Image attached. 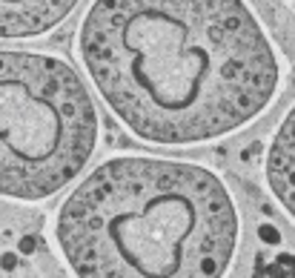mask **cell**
Listing matches in <instances>:
<instances>
[{
	"instance_id": "5b68a950",
	"label": "cell",
	"mask_w": 295,
	"mask_h": 278,
	"mask_svg": "<svg viewBox=\"0 0 295 278\" xmlns=\"http://www.w3.org/2000/svg\"><path fill=\"white\" fill-rule=\"evenodd\" d=\"M267 181L275 201L295 221V106L284 115L275 129L270 152H267Z\"/></svg>"
},
{
	"instance_id": "6da1fadb",
	"label": "cell",
	"mask_w": 295,
	"mask_h": 278,
	"mask_svg": "<svg viewBox=\"0 0 295 278\" xmlns=\"http://www.w3.org/2000/svg\"><path fill=\"white\" fill-rule=\"evenodd\" d=\"M78 49L109 112L155 146L247 127L281 81L247 0H92Z\"/></svg>"
},
{
	"instance_id": "277c9868",
	"label": "cell",
	"mask_w": 295,
	"mask_h": 278,
	"mask_svg": "<svg viewBox=\"0 0 295 278\" xmlns=\"http://www.w3.org/2000/svg\"><path fill=\"white\" fill-rule=\"evenodd\" d=\"M80 0H0V40H26L63 23Z\"/></svg>"
},
{
	"instance_id": "8992f818",
	"label": "cell",
	"mask_w": 295,
	"mask_h": 278,
	"mask_svg": "<svg viewBox=\"0 0 295 278\" xmlns=\"http://www.w3.org/2000/svg\"><path fill=\"white\" fill-rule=\"evenodd\" d=\"M258 235H261L267 244H278V238H281V235H278V230H275V227H270V224H264L261 230H258Z\"/></svg>"
},
{
	"instance_id": "9c48e42d",
	"label": "cell",
	"mask_w": 295,
	"mask_h": 278,
	"mask_svg": "<svg viewBox=\"0 0 295 278\" xmlns=\"http://www.w3.org/2000/svg\"><path fill=\"white\" fill-rule=\"evenodd\" d=\"M293 3H295V0H293Z\"/></svg>"
},
{
	"instance_id": "52a82bcc",
	"label": "cell",
	"mask_w": 295,
	"mask_h": 278,
	"mask_svg": "<svg viewBox=\"0 0 295 278\" xmlns=\"http://www.w3.org/2000/svg\"><path fill=\"white\" fill-rule=\"evenodd\" d=\"M278 267H284V270H290V273H295V255H290V253L278 255Z\"/></svg>"
},
{
	"instance_id": "7a4b0ae2",
	"label": "cell",
	"mask_w": 295,
	"mask_h": 278,
	"mask_svg": "<svg viewBox=\"0 0 295 278\" xmlns=\"http://www.w3.org/2000/svg\"><path fill=\"white\" fill-rule=\"evenodd\" d=\"M238 232L235 201L212 169L147 155L98 163L55 218L75 278H224Z\"/></svg>"
},
{
	"instance_id": "ba28073f",
	"label": "cell",
	"mask_w": 295,
	"mask_h": 278,
	"mask_svg": "<svg viewBox=\"0 0 295 278\" xmlns=\"http://www.w3.org/2000/svg\"><path fill=\"white\" fill-rule=\"evenodd\" d=\"M20 247H23V250H26V253H32V250H34V241H32V238H26V241H23Z\"/></svg>"
},
{
	"instance_id": "3957f363",
	"label": "cell",
	"mask_w": 295,
	"mask_h": 278,
	"mask_svg": "<svg viewBox=\"0 0 295 278\" xmlns=\"http://www.w3.org/2000/svg\"><path fill=\"white\" fill-rule=\"evenodd\" d=\"M98 146V112L80 75L43 52L0 49V198L43 201Z\"/></svg>"
}]
</instances>
